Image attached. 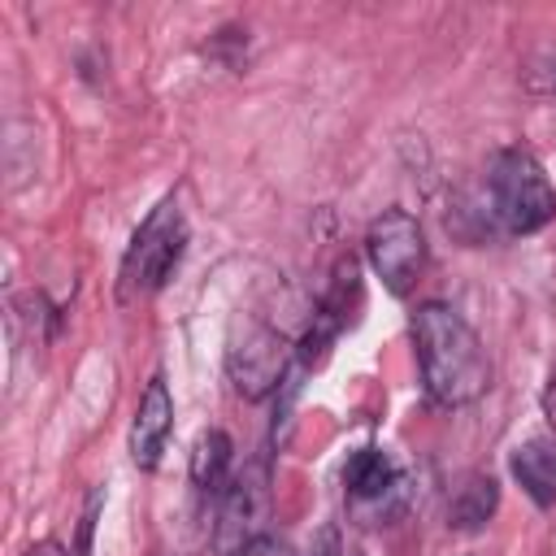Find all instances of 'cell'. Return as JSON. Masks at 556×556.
<instances>
[{"instance_id": "6da1fadb", "label": "cell", "mask_w": 556, "mask_h": 556, "mask_svg": "<svg viewBox=\"0 0 556 556\" xmlns=\"http://www.w3.org/2000/svg\"><path fill=\"white\" fill-rule=\"evenodd\" d=\"M413 348L421 365V387L439 408H460L486 395L491 387V356L478 330L447 304L430 300L413 313Z\"/></svg>"}, {"instance_id": "7a4b0ae2", "label": "cell", "mask_w": 556, "mask_h": 556, "mask_svg": "<svg viewBox=\"0 0 556 556\" xmlns=\"http://www.w3.org/2000/svg\"><path fill=\"white\" fill-rule=\"evenodd\" d=\"M486 217L504 235H534L556 217V191L526 148H500L486 174Z\"/></svg>"}, {"instance_id": "3957f363", "label": "cell", "mask_w": 556, "mask_h": 556, "mask_svg": "<svg viewBox=\"0 0 556 556\" xmlns=\"http://www.w3.org/2000/svg\"><path fill=\"white\" fill-rule=\"evenodd\" d=\"M182 248H187V222H182V208L174 195H165L148 217L143 226L135 230L126 256H122V269H117V300L122 304H135L152 291L165 287V278L174 274V265L182 261Z\"/></svg>"}, {"instance_id": "277c9868", "label": "cell", "mask_w": 556, "mask_h": 556, "mask_svg": "<svg viewBox=\"0 0 556 556\" xmlns=\"http://www.w3.org/2000/svg\"><path fill=\"white\" fill-rule=\"evenodd\" d=\"M365 256L391 295H408L426 265V235L408 208H382L369 222Z\"/></svg>"}, {"instance_id": "5b68a950", "label": "cell", "mask_w": 556, "mask_h": 556, "mask_svg": "<svg viewBox=\"0 0 556 556\" xmlns=\"http://www.w3.org/2000/svg\"><path fill=\"white\" fill-rule=\"evenodd\" d=\"M287 361H291V343L269 321L239 326L226 348V374L243 400H265L287 378Z\"/></svg>"}, {"instance_id": "8992f818", "label": "cell", "mask_w": 556, "mask_h": 556, "mask_svg": "<svg viewBox=\"0 0 556 556\" xmlns=\"http://www.w3.org/2000/svg\"><path fill=\"white\" fill-rule=\"evenodd\" d=\"M265 504H269V491H265V465H252L243 469L239 478H230V486L222 491L217 500V539L226 552H239L248 539L265 534L261 530V517H265Z\"/></svg>"}, {"instance_id": "52a82bcc", "label": "cell", "mask_w": 556, "mask_h": 556, "mask_svg": "<svg viewBox=\"0 0 556 556\" xmlns=\"http://www.w3.org/2000/svg\"><path fill=\"white\" fill-rule=\"evenodd\" d=\"M169 430H174V395H169L165 378L156 374L135 408V421H130V460L139 469H156L161 452L169 443Z\"/></svg>"}, {"instance_id": "ba28073f", "label": "cell", "mask_w": 556, "mask_h": 556, "mask_svg": "<svg viewBox=\"0 0 556 556\" xmlns=\"http://www.w3.org/2000/svg\"><path fill=\"white\" fill-rule=\"evenodd\" d=\"M343 486H348V500L356 508H382L387 513V500L400 491V469L382 447H361L343 465Z\"/></svg>"}, {"instance_id": "9c48e42d", "label": "cell", "mask_w": 556, "mask_h": 556, "mask_svg": "<svg viewBox=\"0 0 556 556\" xmlns=\"http://www.w3.org/2000/svg\"><path fill=\"white\" fill-rule=\"evenodd\" d=\"M508 469L539 508L556 504V434H534V439L517 443L508 456Z\"/></svg>"}, {"instance_id": "30bf717a", "label": "cell", "mask_w": 556, "mask_h": 556, "mask_svg": "<svg viewBox=\"0 0 556 556\" xmlns=\"http://www.w3.org/2000/svg\"><path fill=\"white\" fill-rule=\"evenodd\" d=\"M230 465H235V443L226 430H204L191 447V482L200 495L222 500V491L230 486Z\"/></svg>"}, {"instance_id": "8fae6325", "label": "cell", "mask_w": 556, "mask_h": 556, "mask_svg": "<svg viewBox=\"0 0 556 556\" xmlns=\"http://www.w3.org/2000/svg\"><path fill=\"white\" fill-rule=\"evenodd\" d=\"M495 508H500V486H495V478H491V473H469V478L452 491V500H447V526L473 534V530H482V526L495 517Z\"/></svg>"}, {"instance_id": "7c38bea8", "label": "cell", "mask_w": 556, "mask_h": 556, "mask_svg": "<svg viewBox=\"0 0 556 556\" xmlns=\"http://www.w3.org/2000/svg\"><path fill=\"white\" fill-rule=\"evenodd\" d=\"M100 504H104V495H100V491H91V495H87V508H83V517H78V539H74L70 556H91V539H96Z\"/></svg>"}, {"instance_id": "4fadbf2b", "label": "cell", "mask_w": 556, "mask_h": 556, "mask_svg": "<svg viewBox=\"0 0 556 556\" xmlns=\"http://www.w3.org/2000/svg\"><path fill=\"white\" fill-rule=\"evenodd\" d=\"M230 556H295L291 552V543L287 539H278V534H256V539H248L239 552H230Z\"/></svg>"}, {"instance_id": "5bb4252c", "label": "cell", "mask_w": 556, "mask_h": 556, "mask_svg": "<svg viewBox=\"0 0 556 556\" xmlns=\"http://www.w3.org/2000/svg\"><path fill=\"white\" fill-rule=\"evenodd\" d=\"M304 556H343L339 530H334V526H321V530H317V539L308 543V552H304Z\"/></svg>"}, {"instance_id": "9a60e30c", "label": "cell", "mask_w": 556, "mask_h": 556, "mask_svg": "<svg viewBox=\"0 0 556 556\" xmlns=\"http://www.w3.org/2000/svg\"><path fill=\"white\" fill-rule=\"evenodd\" d=\"M543 417H547V426H552V434H556V365H552V378H547V387H543Z\"/></svg>"}, {"instance_id": "2e32d148", "label": "cell", "mask_w": 556, "mask_h": 556, "mask_svg": "<svg viewBox=\"0 0 556 556\" xmlns=\"http://www.w3.org/2000/svg\"><path fill=\"white\" fill-rule=\"evenodd\" d=\"M26 556H61V547H56L52 539H43V543H35V547H30Z\"/></svg>"}, {"instance_id": "e0dca14e", "label": "cell", "mask_w": 556, "mask_h": 556, "mask_svg": "<svg viewBox=\"0 0 556 556\" xmlns=\"http://www.w3.org/2000/svg\"><path fill=\"white\" fill-rule=\"evenodd\" d=\"M539 87H547V91H556V61H552V65H547V74L539 78Z\"/></svg>"}, {"instance_id": "ac0fdd59", "label": "cell", "mask_w": 556, "mask_h": 556, "mask_svg": "<svg viewBox=\"0 0 556 556\" xmlns=\"http://www.w3.org/2000/svg\"><path fill=\"white\" fill-rule=\"evenodd\" d=\"M343 556H361V552H348V547H343Z\"/></svg>"}]
</instances>
